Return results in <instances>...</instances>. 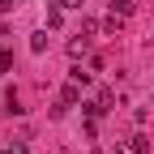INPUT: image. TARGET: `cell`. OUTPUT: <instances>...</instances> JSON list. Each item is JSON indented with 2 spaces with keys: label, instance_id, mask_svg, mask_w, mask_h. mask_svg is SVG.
<instances>
[{
  "label": "cell",
  "instance_id": "1",
  "mask_svg": "<svg viewBox=\"0 0 154 154\" xmlns=\"http://www.w3.org/2000/svg\"><path fill=\"white\" fill-rule=\"evenodd\" d=\"M60 103H64V107L82 103V86H77V82H69V86H64V94H60Z\"/></svg>",
  "mask_w": 154,
  "mask_h": 154
},
{
  "label": "cell",
  "instance_id": "2",
  "mask_svg": "<svg viewBox=\"0 0 154 154\" xmlns=\"http://www.w3.org/2000/svg\"><path fill=\"white\" fill-rule=\"evenodd\" d=\"M30 51H34V56L47 51V30H34V34H30Z\"/></svg>",
  "mask_w": 154,
  "mask_h": 154
},
{
  "label": "cell",
  "instance_id": "3",
  "mask_svg": "<svg viewBox=\"0 0 154 154\" xmlns=\"http://www.w3.org/2000/svg\"><path fill=\"white\" fill-rule=\"evenodd\" d=\"M86 51H90V43H86V38H82V34H77V38H73V43H69V56H73V60H82V56H86Z\"/></svg>",
  "mask_w": 154,
  "mask_h": 154
},
{
  "label": "cell",
  "instance_id": "4",
  "mask_svg": "<svg viewBox=\"0 0 154 154\" xmlns=\"http://www.w3.org/2000/svg\"><path fill=\"white\" fill-rule=\"evenodd\" d=\"M9 69H13V51L0 43V73H9Z\"/></svg>",
  "mask_w": 154,
  "mask_h": 154
},
{
  "label": "cell",
  "instance_id": "5",
  "mask_svg": "<svg viewBox=\"0 0 154 154\" xmlns=\"http://www.w3.org/2000/svg\"><path fill=\"white\" fill-rule=\"evenodd\" d=\"M69 77H73V82H77V86H90V73H86L82 64H77V69H69Z\"/></svg>",
  "mask_w": 154,
  "mask_h": 154
},
{
  "label": "cell",
  "instance_id": "6",
  "mask_svg": "<svg viewBox=\"0 0 154 154\" xmlns=\"http://www.w3.org/2000/svg\"><path fill=\"white\" fill-rule=\"evenodd\" d=\"M111 13H116V17H128V13H133V0H116Z\"/></svg>",
  "mask_w": 154,
  "mask_h": 154
},
{
  "label": "cell",
  "instance_id": "7",
  "mask_svg": "<svg viewBox=\"0 0 154 154\" xmlns=\"http://www.w3.org/2000/svg\"><path fill=\"white\" fill-rule=\"evenodd\" d=\"M56 26H60V5H51V9H47V30H56Z\"/></svg>",
  "mask_w": 154,
  "mask_h": 154
},
{
  "label": "cell",
  "instance_id": "8",
  "mask_svg": "<svg viewBox=\"0 0 154 154\" xmlns=\"http://www.w3.org/2000/svg\"><path fill=\"white\" fill-rule=\"evenodd\" d=\"M0 154H30V150H26V146H22V141H13V146H9V150H0Z\"/></svg>",
  "mask_w": 154,
  "mask_h": 154
},
{
  "label": "cell",
  "instance_id": "9",
  "mask_svg": "<svg viewBox=\"0 0 154 154\" xmlns=\"http://www.w3.org/2000/svg\"><path fill=\"white\" fill-rule=\"evenodd\" d=\"M86 0H60V9H82Z\"/></svg>",
  "mask_w": 154,
  "mask_h": 154
}]
</instances>
